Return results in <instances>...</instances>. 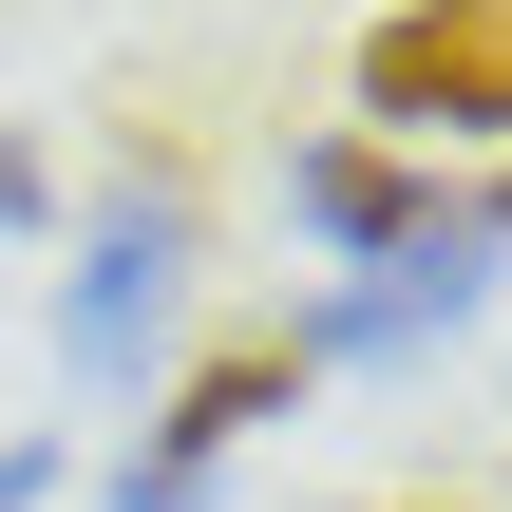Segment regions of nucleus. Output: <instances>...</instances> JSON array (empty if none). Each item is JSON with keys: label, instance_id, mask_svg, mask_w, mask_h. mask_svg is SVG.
Returning a JSON list of instances; mask_svg holds the SVG:
<instances>
[{"label": "nucleus", "instance_id": "obj_1", "mask_svg": "<svg viewBox=\"0 0 512 512\" xmlns=\"http://www.w3.org/2000/svg\"><path fill=\"white\" fill-rule=\"evenodd\" d=\"M494 247H512V190H437L323 323H304V361H399V342H437V323H475V285H494Z\"/></svg>", "mask_w": 512, "mask_h": 512}, {"label": "nucleus", "instance_id": "obj_2", "mask_svg": "<svg viewBox=\"0 0 512 512\" xmlns=\"http://www.w3.org/2000/svg\"><path fill=\"white\" fill-rule=\"evenodd\" d=\"M361 114L380 133H512V0H399L361 38Z\"/></svg>", "mask_w": 512, "mask_h": 512}, {"label": "nucleus", "instance_id": "obj_3", "mask_svg": "<svg viewBox=\"0 0 512 512\" xmlns=\"http://www.w3.org/2000/svg\"><path fill=\"white\" fill-rule=\"evenodd\" d=\"M285 399H304V342H285V323H266V342H209V361H190V399L114 456V512H190V494H209V456H228V437H266Z\"/></svg>", "mask_w": 512, "mask_h": 512}, {"label": "nucleus", "instance_id": "obj_4", "mask_svg": "<svg viewBox=\"0 0 512 512\" xmlns=\"http://www.w3.org/2000/svg\"><path fill=\"white\" fill-rule=\"evenodd\" d=\"M171 285H190V228H171V209H133V228L76 266V304H57V361H76V380H114V361L171 323Z\"/></svg>", "mask_w": 512, "mask_h": 512}, {"label": "nucleus", "instance_id": "obj_5", "mask_svg": "<svg viewBox=\"0 0 512 512\" xmlns=\"http://www.w3.org/2000/svg\"><path fill=\"white\" fill-rule=\"evenodd\" d=\"M418 209H437V190H418L380 133H304V152H285V228H323V247H361V266H380Z\"/></svg>", "mask_w": 512, "mask_h": 512}, {"label": "nucleus", "instance_id": "obj_6", "mask_svg": "<svg viewBox=\"0 0 512 512\" xmlns=\"http://www.w3.org/2000/svg\"><path fill=\"white\" fill-rule=\"evenodd\" d=\"M0 209H38V152H0Z\"/></svg>", "mask_w": 512, "mask_h": 512}]
</instances>
